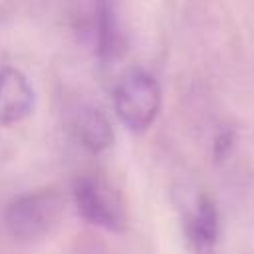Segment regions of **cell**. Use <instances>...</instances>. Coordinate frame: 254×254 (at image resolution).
<instances>
[{
    "instance_id": "6",
    "label": "cell",
    "mask_w": 254,
    "mask_h": 254,
    "mask_svg": "<svg viewBox=\"0 0 254 254\" xmlns=\"http://www.w3.org/2000/svg\"><path fill=\"white\" fill-rule=\"evenodd\" d=\"M123 34L111 0H97L95 6V50L101 62L115 60L123 54Z\"/></svg>"
},
{
    "instance_id": "3",
    "label": "cell",
    "mask_w": 254,
    "mask_h": 254,
    "mask_svg": "<svg viewBox=\"0 0 254 254\" xmlns=\"http://www.w3.org/2000/svg\"><path fill=\"white\" fill-rule=\"evenodd\" d=\"M73 200L81 218L89 224L119 232L123 228V208L117 194L95 177H79L73 185Z\"/></svg>"
},
{
    "instance_id": "7",
    "label": "cell",
    "mask_w": 254,
    "mask_h": 254,
    "mask_svg": "<svg viewBox=\"0 0 254 254\" xmlns=\"http://www.w3.org/2000/svg\"><path fill=\"white\" fill-rule=\"evenodd\" d=\"M81 145L91 153H101L113 143V125L109 117L97 107H85L75 121Z\"/></svg>"
},
{
    "instance_id": "5",
    "label": "cell",
    "mask_w": 254,
    "mask_h": 254,
    "mask_svg": "<svg viewBox=\"0 0 254 254\" xmlns=\"http://www.w3.org/2000/svg\"><path fill=\"white\" fill-rule=\"evenodd\" d=\"M189 242L194 254H216L218 240V214L208 198H200L194 212L187 222Z\"/></svg>"
},
{
    "instance_id": "1",
    "label": "cell",
    "mask_w": 254,
    "mask_h": 254,
    "mask_svg": "<svg viewBox=\"0 0 254 254\" xmlns=\"http://www.w3.org/2000/svg\"><path fill=\"white\" fill-rule=\"evenodd\" d=\"M64 198L56 190H38L14 198L6 212L4 224L10 236L22 244H34L46 238L64 214Z\"/></svg>"
},
{
    "instance_id": "2",
    "label": "cell",
    "mask_w": 254,
    "mask_h": 254,
    "mask_svg": "<svg viewBox=\"0 0 254 254\" xmlns=\"http://www.w3.org/2000/svg\"><path fill=\"white\" fill-rule=\"evenodd\" d=\"M113 105L119 121L141 133L153 125L161 109V87L157 79L145 69L127 71L113 91Z\"/></svg>"
},
{
    "instance_id": "4",
    "label": "cell",
    "mask_w": 254,
    "mask_h": 254,
    "mask_svg": "<svg viewBox=\"0 0 254 254\" xmlns=\"http://www.w3.org/2000/svg\"><path fill=\"white\" fill-rule=\"evenodd\" d=\"M34 89L26 75L16 67L0 69V123L14 125L30 115Z\"/></svg>"
}]
</instances>
